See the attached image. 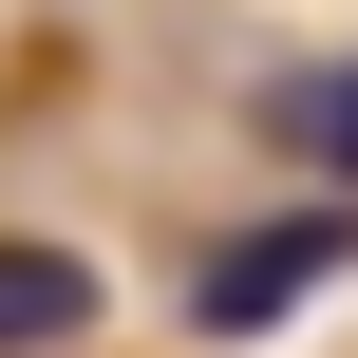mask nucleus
<instances>
[{
  "instance_id": "nucleus-1",
  "label": "nucleus",
  "mask_w": 358,
  "mask_h": 358,
  "mask_svg": "<svg viewBox=\"0 0 358 358\" xmlns=\"http://www.w3.org/2000/svg\"><path fill=\"white\" fill-rule=\"evenodd\" d=\"M340 208H302V227H264V245H208V283H189V340H264V321H283V302H321V283H340Z\"/></svg>"
},
{
  "instance_id": "nucleus-2",
  "label": "nucleus",
  "mask_w": 358,
  "mask_h": 358,
  "mask_svg": "<svg viewBox=\"0 0 358 358\" xmlns=\"http://www.w3.org/2000/svg\"><path fill=\"white\" fill-rule=\"evenodd\" d=\"M57 340H94V264L76 245H0V358H57Z\"/></svg>"
},
{
  "instance_id": "nucleus-3",
  "label": "nucleus",
  "mask_w": 358,
  "mask_h": 358,
  "mask_svg": "<svg viewBox=\"0 0 358 358\" xmlns=\"http://www.w3.org/2000/svg\"><path fill=\"white\" fill-rule=\"evenodd\" d=\"M283 132H302L321 170H358V76H283Z\"/></svg>"
}]
</instances>
